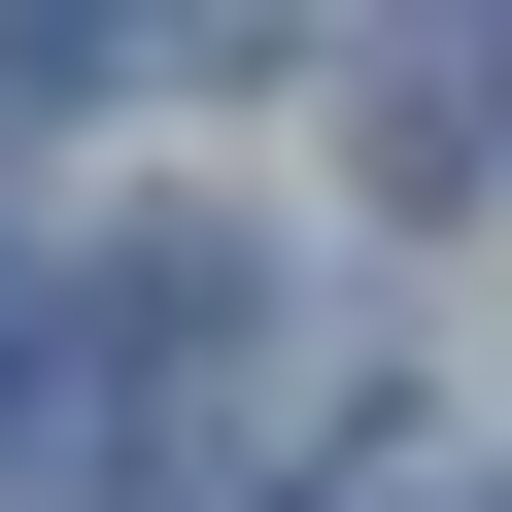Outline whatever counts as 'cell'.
<instances>
[{"mask_svg":"<svg viewBox=\"0 0 512 512\" xmlns=\"http://www.w3.org/2000/svg\"><path fill=\"white\" fill-rule=\"evenodd\" d=\"M274 0H0V103H137V69H239Z\"/></svg>","mask_w":512,"mask_h":512,"instance_id":"cell-1","label":"cell"},{"mask_svg":"<svg viewBox=\"0 0 512 512\" xmlns=\"http://www.w3.org/2000/svg\"><path fill=\"white\" fill-rule=\"evenodd\" d=\"M376 512H512V478H376Z\"/></svg>","mask_w":512,"mask_h":512,"instance_id":"cell-2","label":"cell"}]
</instances>
